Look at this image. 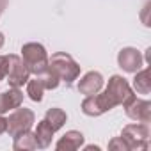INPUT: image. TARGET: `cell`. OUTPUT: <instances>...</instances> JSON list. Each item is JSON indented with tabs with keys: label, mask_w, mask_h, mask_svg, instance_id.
I'll return each mask as SVG.
<instances>
[{
	"label": "cell",
	"mask_w": 151,
	"mask_h": 151,
	"mask_svg": "<svg viewBox=\"0 0 151 151\" xmlns=\"http://www.w3.org/2000/svg\"><path fill=\"white\" fill-rule=\"evenodd\" d=\"M45 84H43V78L41 77H36V78H29V82H27V94H29V98L32 100V101H36V103H39L41 100H43V94H45Z\"/></svg>",
	"instance_id": "17"
},
{
	"label": "cell",
	"mask_w": 151,
	"mask_h": 151,
	"mask_svg": "<svg viewBox=\"0 0 151 151\" xmlns=\"http://www.w3.org/2000/svg\"><path fill=\"white\" fill-rule=\"evenodd\" d=\"M105 93L112 98V101L117 105H126L135 98V91L132 89V86L128 84L126 78H123L121 75H112L109 78V84L105 87Z\"/></svg>",
	"instance_id": "4"
},
{
	"label": "cell",
	"mask_w": 151,
	"mask_h": 151,
	"mask_svg": "<svg viewBox=\"0 0 151 151\" xmlns=\"http://www.w3.org/2000/svg\"><path fill=\"white\" fill-rule=\"evenodd\" d=\"M4 43H6V37H4V34H2V32H0V48L4 46Z\"/></svg>",
	"instance_id": "24"
},
{
	"label": "cell",
	"mask_w": 151,
	"mask_h": 151,
	"mask_svg": "<svg viewBox=\"0 0 151 151\" xmlns=\"http://www.w3.org/2000/svg\"><path fill=\"white\" fill-rule=\"evenodd\" d=\"M23 103V93L20 91V87H9L7 91L0 93V114H6L9 110L18 109Z\"/></svg>",
	"instance_id": "11"
},
{
	"label": "cell",
	"mask_w": 151,
	"mask_h": 151,
	"mask_svg": "<svg viewBox=\"0 0 151 151\" xmlns=\"http://www.w3.org/2000/svg\"><path fill=\"white\" fill-rule=\"evenodd\" d=\"M84 149H86V151H93V149H94V151H100L101 147H100V146H96V144H91V146H86Z\"/></svg>",
	"instance_id": "23"
},
{
	"label": "cell",
	"mask_w": 151,
	"mask_h": 151,
	"mask_svg": "<svg viewBox=\"0 0 151 151\" xmlns=\"http://www.w3.org/2000/svg\"><path fill=\"white\" fill-rule=\"evenodd\" d=\"M7 82L11 87H22L29 82L30 78V71L27 69L23 59L20 55H7Z\"/></svg>",
	"instance_id": "7"
},
{
	"label": "cell",
	"mask_w": 151,
	"mask_h": 151,
	"mask_svg": "<svg viewBox=\"0 0 151 151\" xmlns=\"http://www.w3.org/2000/svg\"><path fill=\"white\" fill-rule=\"evenodd\" d=\"M109 149H114V151H130L128 149V144L124 142L123 137H114L109 142Z\"/></svg>",
	"instance_id": "18"
},
{
	"label": "cell",
	"mask_w": 151,
	"mask_h": 151,
	"mask_svg": "<svg viewBox=\"0 0 151 151\" xmlns=\"http://www.w3.org/2000/svg\"><path fill=\"white\" fill-rule=\"evenodd\" d=\"M121 137L128 144L130 151H146L147 149V139H149V128L146 123H132L126 124L121 132Z\"/></svg>",
	"instance_id": "3"
},
{
	"label": "cell",
	"mask_w": 151,
	"mask_h": 151,
	"mask_svg": "<svg viewBox=\"0 0 151 151\" xmlns=\"http://www.w3.org/2000/svg\"><path fill=\"white\" fill-rule=\"evenodd\" d=\"M6 7H7V0H0V16L6 11Z\"/></svg>",
	"instance_id": "22"
},
{
	"label": "cell",
	"mask_w": 151,
	"mask_h": 151,
	"mask_svg": "<svg viewBox=\"0 0 151 151\" xmlns=\"http://www.w3.org/2000/svg\"><path fill=\"white\" fill-rule=\"evenodd\" d=\"M7 132V117H4L2 114H0V135Z\"/></svg>",
	"instance_id": "20"
},
{
	"label": "cell",
	"mask_w": 151,
	"mask_h": 151,
	"mask_svg": "<svg viewBox=\"0 0 151 151\" xmlns=\"http://www.w3.org/2000/svg\"><path fill=\"white\" fill-rule=\"evenodd\" d=\"M22 59L27 66V69L30 71V75H36V77H43V75L48 71L50 66V57L46 48L41 43H25L22 46Z\"/></svg>",
	"instance_id": "1"
},
{
	"label": "cell",
	"mask_w": 151,
	"mask_h": 151,
	"mask_svg": "<svg viewBox=\"0 0 151 151\" xmlns=\"http://www.w3.org/2000/svg\"><path fill=\"white\" fill-rule=\"evenodd\" d=\"M105 86V78L100 71H89L86 73L84 77L78 80V93L84 94V96H91V94H96L103 89Z\"/></svg>",
	"instance_id": "10"
},
{
	"label": "cell",
	"mask_w": 151,
	"mask_h": 151,
	"mask_svg": "<svg viewBox=\"0 0 151 151\" xmlns=\"http://www.w3.org/2000/svg\"><path fill=\"white\" fill-rule=\"evenodd\" d=\"M133 91H137L139 94H149L151 93V80H149V68H142L139 71H135L133 77Z\"/></svg>",
	"instance_id": "14"
},
{
	"label": "cell",
	"mask_w": 151,
	"mask_h": 151,
	"mask_svg": "<svg viewBox=\"0 0 151 151\" xmlns=\"http://www.w3.org/2000/svg\"><path fill=\"white\" fill-rule=\"evenodd\" d=\"M117 64L124 73H135L144 68V57L137 48L124 46L117 53Z\"/></svg>",
	"instance_id": "8"
},
{
	"label": "cell",
	"mask_w": 151,
	"mask_h": 151,
	"mask_svg": "<svg viewBox=\"0 0 151 151\" xmlns=\"http://www.w3.org/2000/svg\"><path fill=\"white\" fill-rule=\"evenodd\" d=\"M48 60H50L48 68L57 75L60 82H66V86H71L80 77V66L69 53L55 52V53H52V57Z\"/></svg>",
	"instance_id": "2"
},
{
	"label": "cell",
	"mask_w": 151,
	"mask_h": 151,
	"mask_svg": "<svg viewBox=\"0 0 151 151\" xmlns=\"http://www.w3.org/2000/svg\"><path fill=\"white\" fill-rule=\"evenodd\" d=\"M14 142H13V149L14 151H25V149H37V140H36V135L34 132L27 130V132H22L18 133L16 137H13Z\"/></svg>",
	"instance_id": "15"
},
{
	"label": "cell",
	"mask_w": 151,
	"mask_h": 151,
	"mask_svg": "<svg viewBox=\"0 0 151 151\" xmlns=\"http://www.w3.org/2000/svg\"><path fill=\"white\" fill-rule=\"evenodd\" d=\"M124 112L133 121L146 123V124L151 121V103L147 100H140V98L135 96L130 103L124 105Z\"/></svg>",
	"instance_id": "9"
},
{
	"label": "cell",
	"mask_w": 151,
	"mask_h": 151,
	"mask_svg": "<svg viewBox=\"0 0 151 151\" xmlns=\"http://www.w3.org/2000/svg\"><path fill=\"white\" fill-rule=\"evenodd\" d=\"M149 7H151V4H146V7H144V11H142V20H144V25H146V27H149V20L146 18V14H147Z\"/></svg>",
	"instance_id": "21"
},
{
	"label": "cell",
	"mask_w": 151,
	"mask_h": 151,
	"mask_svg": "<svg viewBox=\"0 0 151 151\" xmlns=\"http://www.w3.org/2000/svg\"><path fill=\"white\" fill-rule=\"evenodd\" d=\"M7 75V55H0V80H4Z\"/></svg>",
	"instance_id": "19"
},
{
	"label": "cell",
	"mask_w": 151,
	"mask_h": 151,
	"mask_svg": "<svg viewBox=\"0 0 151 151\" xmlns=\"http://www.w3.org/2000/svg\"><path fill=\"white\" fill-rule=\"evenodd\" d=\"M34 123H36V114L30 109H25V107L20 105L7 117V133L11 137H16L18 133L30 130Z\"/></svg>",
	"instance_id": "6"
},
{
	"label": "cell",
	"mask_w": 151,
	"mask_h": 151,
	"mask_svg": "<svg viewBox=\"0 0 151 151\" xmlns=\"http://www.w3.org/2000/svg\"><path fill=\"white\" fill-rule=\"evenodd\" d=\"M84 133L78 132V130H69L66 132L55 144V149L57 151H75V149H80L84 146Z\"/></svg>",
	"instance_id": "12"
},
{
	"label": "cell",
	"mask_w": 151,
	"mask_h": 151,
	"mask_svg": "<svg viewBox=\"0 0 151 151\" xmlns=\"http://www.w3.org/2000/svg\"><path fill=\"white\" fill-rule=\"evenodd\" d=\"M53 130H52V126L43 119V121H39L37 123V126H36V130H34V135H36V140H37V147H41V149H46L50 144H52V139H53Z\"/></svg>",
	"instance_id": "13"
},
{
	"label": "cell",
	"mask_w": 151,
	"mask_h": 151,
	"mask_svg": "<svg viewBox=\"0 0 151 151\" xmlns=\"http://www.w3.org/2000/svg\"><path fill=\"white\" fill-rule=\"evenodd\" d=\"M45 121L52 126L53 132H59V130L66 124V121H68V114H66L62 109H59V107H52V109L46 110V114H45Z\"/></svg>",
	"instance_id": "16"
},
{
	"label": "cell",
	"mask_w": 151,
	"mask_h": 151,
	"mask_svg": "<svg viewBox=\"0 0 151 151\" xmlns=\"http://www.w3.org/2000/svg\"><path fill=\"white\" fill-rule=\"evenodd\" d=\"M114 107H116V103L112 101V98H110L105 91H103V93L100 91V93H96V94L86 96L84 101H82V105H80L82 112H84L86 116H89V117L103 116L105 112L112 110Z\"/></svg>",
	"instance_id": "5"
}]
</instances>
